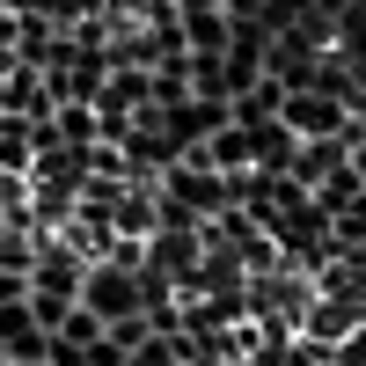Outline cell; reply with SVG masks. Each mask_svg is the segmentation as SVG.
Returning a JSON list of instances; mask_svg holds the SVG:
<instances>
[{"label":"cell","mask_w":366,"mask_h":366,"mask_svg":"<svg viewBox=\"0 0 366 366\" xmlns=\"http://www.w3.org/2000/svg\"><path fill=\"white\" fill-rule=\"evenodd\" d=\"M279 117L300 139H359V103L337 96V88H293Z\"/></svg>","instance_id":"cell-1"},{"label":"cell","mask_w":366,"mask_h":366,"mask_svg":"<svg viewBox=\"0 0 366 366\" xmlns=\"http://www.w3.org/2000/svg\"><path fill=\"white\" fill-rule=\"evenodd\" d=\"M81 300H88L103 322L139 315V308H147V300H139V264H125V257H96V264H88V279H81Z\"/></svg>","instance_id":"cell-2"},{"label":"cell","mask_w":366,"mask_h":366,"mask_svg":"<svg viewBox=\"0 0 366 366\" xmlns=\"http://www.w3.org/2000/svg\"><path fill=\"white\" fill-rule=\"evenodd\" d=\"M234 125V96H183L176 110H169V132H176V147L191 154V147H205L212 132H227Z\"/></svg>","instance_id":"cell-3"},{"label":"cell","mask_w":366,"mask_h":366,"mask_svg":"<svg viewBox=\"0 0 366 366\" xmlns=\"http://www.w3.org/2000/svg\"><path fill=\"white\" fill-rule=\"evenodd\" d=\"M183 44L191 51H227L234 44V15L227 8H183Z\"/></svg>","instance_id":"cell-4"},{"label":"cell","mask_w":366,"mask_h":366,"mask_svg":"<svg viewBox=\"0 0 366 366\" xmlns=\"http://www.w3.org/2000/svg\"><path fill=\"white\" fill-rule=\"evenodd\" d=\"M308 198H315V205L330 212V220H337L345 205H359V198H366V176H359V162H345V169H330V176L315 183V191H308Z\"/></svg>","instance_id":"cell-5"},{"label":"cell","mask_w":366,"mask_h":366,"mask_svg":"<svg viewBox=\"0 0 366 366\" xmlns=\"http://www.w3.org/2000/svg\"><path fill=\"white\" fill-rule=\"evenodd\" d=\"M330 366H366V330H352V337H337V352H330Z\"/></svg>","instance_id":"cell-6"},{"label":"cell","mask_w":366,"mask_h":366,"mask_svg":"<svg viewBox=\"0 0 366 366\" xmlns=\"http://www.w3.org/2000/svg\"><path fill=\"white\" fill-rule=\"evenodd\" d=\"M0 366H15V359H8V352H0Z\"/></svg>","instance_id":"cell-7"}]
</instances>
